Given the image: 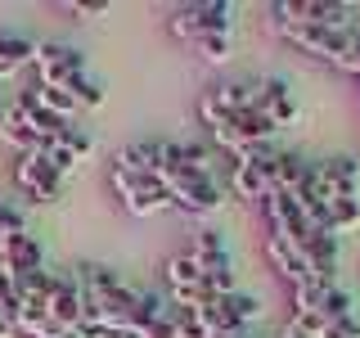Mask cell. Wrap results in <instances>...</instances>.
<instances>
[{
    "label": "cell",
    "instance_id": "4",
    "mask_svg": "<svg viewBox=\"0 0 360 338\" xmlns=\"http://www.w3.org/2000/svg\"><path fill=\"white\" fill-rule=\"evenodd\" d=\"M189 253L198 257V266H202V284H207L212 298H230V293H239V270H234L230 244H225V234H221V230H202Z\"/></svg>",
    "mask_w": 360,
    "mask_h": 338
},
{
    "label": "cell",
    "instance_id": "20",
    "mask_svg": "<svg viewBox=\"0 0 360 338\" xmlns=\"http://www.w3.org/2000/svg\"><path fill=\"white\" fill-rule=\"evenodd\" d=\"M32 95L41 99V108H50L54 118H63V122H72L77 113H82V108H77V99L68 95V90H59V86H41L37 82V86H32Z\"/></svg>",
    "mask_w": 360,
    "mask_h": 338
},
{
    "label": "cell",
    "instance_id": "6",
    "mask_svg": "<svg viewBox=\"0 0 360 338\" xmlns=\"http://www.w3.org/2000/svg\"><path fill=\"white\" fill-rule=\"evenodd\" d=\"M162 284H167V298H172V307H202V302H212V293L207 284H202V266H198V257L189 253H172L167 257V266H162Z\"/></svg>",
    "mask_w": 360,
    "mask_h": 338
},
{
    "label": "cell",
    "instance_id": "8",
    "mask_svg": "<svg viewBox=\"0 0 360 338\" xmlns=\"http://www.w3.org/2000/svg\"><path fill=\"white\" fill-rule=\"evenodd\" d=\"M270 149H252L230 163V194L243 203H262L270 194Z\"/></svg>",
    "mask_w": 360,
    "mask_h": 338
},
{
    "label": "cell",
    "instance_id": "13",
    "mask_svg": "<svg viewBox=\"0 0 360 338\" xmlns=\"http://www.w3.org/2000/svg\"><path fill=\"white\" fill-rule=\"evenodd\" d=\"M266 262H270V270H275L288 289H302V284H311V280H315L307 253L292 248L288 239H279V234H266Z\"/></svg>",
    "mask_w": 360,
    "mask_h": 338
},
{
    "label": "cell",
    "instance_id": "21",
    "mask_svg": "<svg viewBox=\"0 0 360 338\" xmlns=\"http://www.w3.org/2000/svg\"><path fill=\"white\" fill-rule=\"evenodd\" d=\"M63 90L77 99V108H99V104H104V86H99L90 73H77V77H72V82H68Z\"/></svg>",
    "mask_w": 360,
    "mask_h": 338
},
{
    "label": "cell",
    "instance_id": "3",
    "mask_svg": "<svg viewBox=\"0 0 360 338\" xmlns=\"http://www.w3.org/2000/svg\"><path fill=\"white\" fill-rule=\"evenodd\" d=\"M234 5L230 0H194V5H176L172 14H167V32L180 41H202V37H230V27H234Z\"/></svg>",
    "mask_w": 360,
    "mask_h": 338
},
{
    "label": "cell",
    "instance_id": "25",
    "mask_svg": "<svg viewBox=\"0 0 360 338\" xmlns=\"http://www.w3.org/2000/svg\"><path fill=\"white\" fill-rule=\"evenodd\" d=\"M315 338H360V320L356 315H342V320H329Z\"/></svg>",
    "mask_w": 360,
    "mask_h": 338
},
{
    "label": "cell",
    "instance_id": "23",
    "mask_svg": "<svg viewBox=\"0 0 360 338\" xmlns=\"http://www.w3.org/2000/svg\"><path fill=\"white\" fill-rule=\"evenodd\" d=\"M172 315H176V338H207L194 307H172Z\"/></svg>",
    "mask_w": 360,
    "mask_h": 338
},
{
    "label": "cell",
    "instance_id": "26",
    "mask_svg": "<svg viewBox=\"0 0 360 338\" xmlns=\"http://www.w3.org/2000/svg\"><path fill=\"white\" fill-rule=\"evenodd\" d=\"M27 225H22V212L9 208V203H0V239H9V234H22Z\"/></svg>",
    "mask_w": 360,
    "mask_h": 338
},
{
    "label": "cell",
    "instance_id": "18",
    "mask_svg": "<svg viewBox=\"0 0 360 338\" xmlns=\"http://www.w3.org/2000/svg\"><path fill=\"white\" fill-rule=\"evenodd\" d=\"M360 225V199L347 194V199H333L324 203V234H347Z\"/></svg>",
    "mask_w": 360,
    "mask_h": 338
},
{
    "label": "cell",
    "instance_id": "31",
    "mask_svg": "<svg viewBox=\"0 0 360 338\" xmlns=\"http://www.w3.org/2000/svg\"><path fill=\"white\" fill-rule=\"evenodd\" d=\"M0 108H5V90H0Z\"/></svg>",
    "mask_w": 360,
    "mask_h": 338
},
{
    "label": "cell",
    "instance_id": "16",
    "mask_svg": "<svg viewBox=\"0 0 360 338\" xmlns=\"http://www.w3.org/2000/svg\"><path fill=\"white\" fill-rule=\"evenodd\" d=\"M0 244H5V266H9V275H14V280L45 270V248L32 239L27 230H22V234H9V239H0Z\"/></svg>",
    "mask_w": 360,
    "mask_h": 338
},
{
    "label": "cell",
    "instance_id": "10",
    "mask_svg": "<svg viewBox=\"0 0 360 338\" xmlns=\"http://www.w3.org/2000/svg\"><path fill=\"white\" fill-rule=\"evenodd\" d=\"M32 68H37V82L41 86H68L77 73H86V59L82 50H72V45H59V41H45L37 45V59H32Z\"/></svg>",
    "mask_w": 360,
    "mask_h": 338
},
{
    "label": "cell",
    "instance_id": "19",
    "mask_svg": "<svg viewBox=\"0 0 360 338\" xmlns=\"http://www.w3.org/2000/svg\"><path fill=\"white\" fill-rule=\"evenodd\" d=\"M37 59V45H32L27 37H14V32H0V68H5L9 77L18 73L22 63Z\"/></svg>",
    "mask_w": 360,
    "mask_h": 338
},
{
    "label": "cell",
    "instance_id": "9",
    "mask_svg": "<svg viewBox=\"0 0 360 338\" xmlns=\"http://www.w3.org/2000/svg\"><path fill=\"white\" fill-rule=\"evenodd\" d=\"M14 185L27 194L32 203H54L63 194V176L45 163L41 154H18L14 158Z\"/></svg>",
    "mask_w": 360,
    "mask_h": 338
},
{
    "label": "cell",
    "instance_id": "29",
    "mask_svg": "<svg viewBox=\"0 0 360 338\" xmlns=\"http://www.w3.org/2000/svg\"><path fill=\"white\" fill-rule=\"evenodd\" d=\"M9 334H14V325H9L5 315H0V338H9Z\"/></svg>",
    "mask_w": 360,
    "mask_h": 338
},
{
    "label": "cell",
    "instance_id": "7",
    "mask_svg": "<svg viewBox=\"0 0 360 338\" xmlns=\"http://www.w3.org/2000/svg\"><path fill=\"white\" fill-rule=\"evenodd\" d=\"M252 108H257L252 82H217V86L202 90V99H198V118L207 131L230 122V118H239V113H252Z\"/></svg>",
    "mask_w": 360,
    "mask_h": 338
},
{
    "label": "cell",
    "instance_id": "30",
    "mask_svg": "<svg viewBox=\"0 0 360 338\" xmlns=\"http://www.w3.org/2000/svg\"><path fill=\"white\" fill-rule=\"evenodd\" d=\"M59 338H77V330H59Z\"/></svg>",
    "mask_w": 360,
    "mask_h": 338
},
{
    "label": "cell",
    "instance_id": "12",
    "mask_svg": "<svg viewBox=\"0 0 360 338\" xmlns=\"http://www.w3.org/2000/svg\"><path fill=\"white\" fill-rule=\"evenodd\" d=\"M252 95H257L252 113H262L275 131H284V127L297 122V99H292L288 82H279V77H252Z\"/></svg>",
    "mask_w": 360,
    "mask_h": 338
},
{
    "label": "cell",
    "instance_id": "15",
    "mask_svg": "<svg viewBox=\"0 0 360 338\" xmlns=\"http://www.w3.org/2000/svg\"><path fill=\"white\" fill-rule=\"evenodd\" d=\"M50 320L59 325V330H77V325H82V284H77V275H54Z\"/></svg>",
    "mask_w": 360,
    "mask_h": 338
},
{
    "label": "cell",
    "instance_id": "2",
    "mask_svg": "<svg viewBox=\"0 0 360 338\" xmlns=\"http://www.w3.org/2000/svg\"><path fill=\"white\" fill-rule=\"evenodd\" d=\"M279 41H288L297 54H307V59H320V63H333L342 68V59L352 54V41L356 32L352 27H315V23H288V27H270Z\"/></svg>",
    "mask_w": 360,
    "mask_h": 338
},
{
    "label": "cell",
    "instance_id": "32",
    "mask_svg": "<svg viewBox=\"0 0 360 338\" xmlns=\"http://www.w3.org/2000/svg\"><path fill=\"white\" fill-rule=\"evenodd\" d=\"M279 338H297V334H279Z\"/></svg>",
    "mask_w": 360,
    "mask_h": 338
},
{
    "label": "cell",
    "instance_id": "33",
    "mask_svg": "<svg viewBox=\"0 0 360 338\" xmlns=\"http://www.w3.org/2000/svg\"><path fill=\"white\" fill-rule=\"evenodd\" d=\"M230 338H248V334H230Z\"/></svg>",
    "mask_w": 360,
    "mask_h": 338
},
{
    "label": "cell",
    "instance_id": "14",
    "mask_svg": "<svg viewBox=\"0 0 360 338\" xmlns=\"http://www.w3.org/2000/svg\"><path fill=\"white\" fill-rule=\"evenodd\" d=\"M311 185V163L302 154H275L270 158V189L288 199H302Z\"/></svg>",
    "mask_w": 360,
    "mask_h": 338
},
{
    "label": "cell",
    "instance_id": "22",
    "mask_svg": "<svg viewBox=\"0 0 360 338\" xmlns=\"http://www.w3.org/2000/svg\"><path fill=\"white\" fill-rule=\"evenodd\" d=\"M194 50H198V59L202 63H212V68H221L225 59H230V37H202V41H194Z\"/></svg>",
    "mask_w": 360,
    "mask_h": 338
},
{
    "label": "cell",
    "instance_id": "24",
    "mask_svg": "<svg viewBox=\"0 0 360 338\" xmlns=\"http://www.w3.org/2000/svg\"><path fill=\"white\" fill-rule=\"evenodd\" d=\"M225 302H230V311H234V315H239V320H243V325H252V320H257V315H262V302H257V298H252V293H243V289H239V293H230V298H225Z\"/></svg>",
    "mask_w": 360,
    "mask_h": 338
},
{
    "label": "cell",
    "instance_id": "17",
    "mask_svg": "<svg viewBox=\"0 0 360 338\" xmlns=\"http://www.w3.org/2000/svg\"><path fill=\"white\" fill-rule=\"evenodd\" d=\"M112 167H122V172H140V176H162V140L127 144V149H117Z\"/></svg>",
    "mask_w": 360,
    "mask_h": 338
},
{
    "label": "cell",
    "instance_id": "5",
    "mask_svg": "<svg viewBox=\"0 0 360 338\" xmlns=\"http://www.w3.org/2000/svg\"><path fill=\"white\" fill-rule=\"evenodd\" d=\"M112 194L122 199V208L131 217H158V212H172V194H167L162 176H140V172H122L112 167Z\"/></svg>",
    "mask_w": 360,
    "mask_h": 338
},
{
    "label": "cell",
    "instance_id": "1",
    "mask_svg": "<svg viewBox=\"0 0 360 338\" xmlns=\"http://www.w3.org/2000/svg\"><path fill=\"white\" fill-rule=\"evenodd\" d=\"M162 180L172 194V208L189 212V217H212L225 203V189L217 185L212 167H172V172H162Z\"/></svg>",
    "mask_w": 360,
    "mask_h": 338
},
{
    "label": "cell",
    "instance_id": "11",
    "mask_svg": "<svg viewBox=\"0 0 360 338\" xmlns=\"http://www.w3.org/2000/svg\"><path fill=\"white\" fill-rule=\"evenodd\" d=\"M292 307L302 311H315L320 320H342V315H356L352 307V293H347L342 284H324V280H311V284L292 289Z\"/></svg>",
    "mask_w": 360,
    "mask_h": 338
},
{
    "label": "cell",
    "instance_id": "27",
    "mask_svg": "<svg viewBox=\"0 0 360 338\" xmlns=\"http://www.w3.org/2000/svg\"><path fill=\"white\" fill-rule=\"evenodd\" d=\"M108 0H72L68 5V14H77V18H99V14H108Z\"/></svg>",
    "mask_w": 360,
    "mask_h": 338
},
{
    "label": "cell",
    "instance_id": "28",
    "mask_svg": "<svg viewBox=\"0 0 360 338\" xmlns=\"http://www.w3.org/2000/svg\"><path fill=\"white\" fill-rule=\"evenodd\" d=\"M342 73L360 77V32H356V41H352V54H347V59H342Z\"/></svg>",
    "mask_w": 360,
    "mask_h": 338
}]
</instances>
